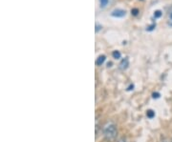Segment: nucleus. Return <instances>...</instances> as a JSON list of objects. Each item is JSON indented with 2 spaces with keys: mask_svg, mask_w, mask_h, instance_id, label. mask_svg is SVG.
<instances>
[{
  "mask_svg": "<svg viewBox=\"0 0 172 142\" xmlns=\"http://www.w3.org/2000/svg\"><path fill=\"white\" fill-rule=\"evenodd\" d=\"M102 133H103L104 137L107 140H114L117 137V135H118L116 124L113 122H107L102 128Z\"/></svg>",
  "mask_w": 172,
  "mask_h": 142,
  "instance_id": "1",
  "label": "nucleus"
},
{
  "mask_svg": "<svg viewBox=\"0 0 172 142\" xmlns=\"http://www.w3.org/2000/svg\"><path fill=\"white\" fill-rule=\"evenodd\" d=\"M125 14H126V12L121 9H116L111 12V16L116 17V18H121V17H124V16H125Z\"/></svg>",
  "mask_w": 172,
  "mask_h": 142,
  "instance_id": "2",
  "label": "nucleus"
},
{
  "mask_svg": "<svg viewBox=\"0 0 172 142\" xmlns=\"http://www.w3.org/2000/svg\"><path fill=\"white\" fill-rule=\"evenodd\" d=\"M128 66H129V59H128V57H124V59L120 61V63L119 65V68L121 71H124L128 68Z\"/></svg>",
  "mask_w": 172,
  "mask_h": 142,
  "instance_id": "3",
  "label": "nucleus"
},
{
  "mask_svg": "<svg viewBox=\"0 0 172 142\" xmlns=\"http://www.w3.org/2000/svg\"><path fill=\"white\" fill-rule=\"evenodd\" d=\"M106 60V56L104 55V54H102V55H100L99 57L97 58V60H96V64L97 65V66H101L103 63H104V61Z\"/></svg>",
  "mask_w": 172,
  "mask_h": 142,
  "instance_id": "4",
  "label": "nucleus"
},
{
  "mask_svg": "<svg viewBox=\"0 0 172 142\" xmlns=\"http://www.w3.org/2000/svg\"><path fill=\"white\" fill-rule=\"evenodd\" d=\"M112 56H113V58H115V59H120L121 56V54L119 51H114L112 53Z\"/></svg>",
  "mask_w": 172,
  "mask_h": 142,
  "instance_id": "5",
  "label": "nucleus"
},
{
  "mask_svg": "<svg viewBox=\"0 0 172 142\" xmlns=\"http://www.w3.org/2000/svg\"><path fill=\"white\" fill-rule=\"evenodd\" d=\"M146 116L148 118H150V119H152L154 116H155V112L154 111H152V110H148L146 112Z\"/></svg>",
  "mask_w": 172,
  "mask_h": 142,
  "instance_id": "6",
  "label": "nucleus"
},
{
  "mask_svg": "<svg viewBox=\"0 0 172 142\" xmlns=\"http://www.w3.org/2000/svg\"><path fill=\"white\" fill-rule=\"evenodd\" d=\"M108 2H109V0H100L101 8H105L106 6L108 5Z\"/></svg>",
  "mask_w": 172,
  "mask_h": 142,
  "instance_id": "7",
  "label": "nucleus"
},
{
  "mask_svg": "<svg viewBox=\"0 0 172 142\" xmlns=\"http://www.w3.org/2000/svg\"><path fill=\"white\" fill-rule=\"evenodd\" d=\"M155 28H156V23H153V24H151L150 26H148L146 28V31H148V32H152Z\"/></svg>",
  "mask_w": 172,
  "mask_h": 142,
  "instance_id": "8",
  "label": "nucleus"
},
{
  "mask_svg": "<svg viewBox=\"0 0 172 142\" xmlns=\"http://www.w3.org/2000/svg\"><path fill=\"white\" fill-rule=\"evenodd\" d=\"M162 13L158 10V11H156V12L154 13V17L155 18H160L161 16H162Z\"/></svg>",
  "mask_w": 172,
  "mask_h": 142,
  "instance_id": "9",
  "label": "nucleus"
},
{
  "mask_svg": "<svg viewBox=\"0 0 172 142\" xmlns=\"http://www.w3.org/2000/svg\"><path fill=\"white\" fill-rule=\"evenodd\" d=\"M139 13H140V11H139L138 9H136V8H135V9L131 10V14L134 15V16H137V15L139 14Z\"/></svg>",
  "mask_w": 172,
  "mask_h": 142,
  "instance_id": "10",
  "label": "nucleus"
},
{
  "mask_svg": "<svg viewBox=\"0 0 172 142\" xmlns=\"http://www.w3.org/2000/svg\"><path fill=\"white\" fill-rule=\"evenodd\" d=\"M101 29H102V26H101V25L99 24V23H97V24H96V28H95L96 32H99Z\"/></svg>",
  "mask_w": 172,
  "mask_h": 142,
  "instance_id": "11",
  "label": "nucleus"
},
{
  "mask_svg": "<svg viewBox=\"0 0 172 142\" xmlns=\"http://www.w3.org/2000/svg\"><path fill=\"white\" fill-rule=\"evenodd\" d=\"M152 95H153L154 98H159V97H160V94H159V93H154Z\"/></svg>",
  "mask_w": 172,
  "mask_h": 142,
  "instance_id": "12",
  "label": "nucleus"
},
{
  "mask_svg": "<svg viewBox=\"0 0 172 142\" xmlns=\"http://www.w3.org/2000/svg\"><path fill=\"white\" fill-rule=\"evenodd\" d=\"M117 142H127V140H126L124 137H121V138H120Z\"/></svg>",
  "mask_w": 172,
  "mask_h": 142,
  "instance_id": "13",
  "label": "nucleus"
},
{
  "mask_svg": "<svg viewBox=\"0 0 172 142\" xmlns=\"http://www.w3.org/2000/svg\"><path fill=\"white\" fill-rule=\"evenodd\" d=\"M133 88H134V85H130L128 88H127V91H130V90H133Z\"/></svg>",
  "mask_w": 172,
  "mask_h": 142,
  "instance_id": "14",
  "label": "nucleus"
},
{
  "mask_svg": "<svg viewBox=\"0 0 172 142\" xmlns=\"http://www.w3.org/2000/svg\"><path fill=\"white\" fill-rule=\"evenodd\" d=\"M170 19H171V20H172V13H170Z\"/></svg>",
  "mask_w": 172,
  "mask_h": 142,
  "instance_id": "15",
  "label": "nucleus"
},
{
  "mask_svg": "<svg viewBox=\"0 0 172 142\" xmlns=\"http://www.w3.org/2000/svg\"><path fill=\"white\" fill-rule=\"evenodd\" d=\"M171 142H172V138H171Z\"/></svg>",
  "mask_w": 172,
  "mask_h": 142,
  "instance_id": "16",
  "label": "nucleus"
},
{
  "mask_svg": "<svg viewBox=\"0 0 172 142\" xmlns=\"http://www.w3.org/2000/svg\"><path fill=\"white\" fill-rule=\"evenodd\" d=\"M162 142H166V141H162Z\"/></svg>",
  "mask_w": 172,
  "mask_h": 142,
  "instance_id": "17",
  "label": "nucleus"
}]
</instances>
